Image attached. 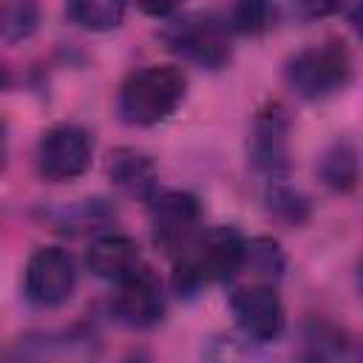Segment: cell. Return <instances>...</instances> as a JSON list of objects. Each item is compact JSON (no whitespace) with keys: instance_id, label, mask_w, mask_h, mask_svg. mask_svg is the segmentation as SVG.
<instances>
[{"instance_id":"cell-1","label":"cell","mask_w":363,"mask_h":363,"mask_svg":"<svg viewBox=\"0 0 363 363\" xmlns=\"http://www.w3.org/2000/svg\"><path fill=\"white\" fill-rule=\"evenodd\" d=\"M244 244L247 238L235 227H210L176 255L173 289L179 295H193L204 284L233 278L244 267Z\"/></svg>"},{"instance_id":"cell-2","label":"cell","mask_w":363,"mask_h":363,"mask_svg":"<svg viewBox=\"0 0 363 363\" xmlns=\"http://www.w3.org/2000/svg\"><path fill=\"white\" fill-rule=\"evenodd\" d=\"M187 94V74L179 65H145L133 71L116 96V111L128 125L147 128L167 119Z\"/></svg>"},{"instance_id":"cell-3","label":"cell","mask_w":363,"mask_h":363,"mask_svg":"<svg viewBox=\"0 0 363 363\" xmlns=\"http://www.w3.org/2000/svg\"><path fill=\"white\" fill-rule=\"evenodd\" d=\"M352 71H354V62L349 48L337 40H329V43L298 51L286 62L284 77H286V85L301 99H323L343 91L352 79Z\"/></svg>"},{"instance_id":"cell-4","label":"cell","mask_w":363,"mask_h":363,"mask_svg":"<svg viewBox=\"0 0 363 363\" xmlns=\"http://www.w3.org/2000/svg\"><path fill=\"white\" fill-rule=\"evenodd\" d=\"M94 159V142L91 136L77 125H54L48 128L34 150L37 173L45 182L62 184L79 179Z\"/></svg>"},{"instance_id":"cell-5","label":"cell","mask_w":363,"mask_h":363,"mask_svg":"<svg viewBox=\"0 0 363 363\" xmlns=\"http://www.w3.org/2000/svg\"><path fill=\"white\" fill-rule=\"evenodd\" d=\"M201 207L187 190H164L150 199V230L153 241L167 255H182L199 233Z\"/></svg>"},{"instance_id":"cell-6","label":"cell","mask_w":363,"mask_h":363,"mask_svg":"<svg viewBox=\"0 0 363 363\" xmlns=\"http://www.w3.org/2000/svg\"><path fill=\"white\" fill-rule=\"evenodd\" d=\"M77 286V267L68 250L40 247L31 252L23 272V295L28 303L51 309L71 298Z\"/></svg>"},{"instance_id":"cell-7","label":"cell","mask_w":363,"mask_h":363,"mask_svg":"<svg viewBox=\"0 0 363 363\" xmlns=\"http://www.w3.org/2000/svg\"><path fill=\"white\" fill-rule=\"evenodd\" d=\"M111 315L125 329H150L164 315V289L153 269L139 267L133 275L116 284L111 298Z\"/></svg>"},{"instance_id":"cell-8","label":"cell","mask_w":363,"mask_h":363,"mask_svg":"<svg viewBox=\"0 0 363 363\" xmlns=\"http://www.w3.org/2000/svg\"><path fill=\"white\" fill-rule=\"evenodd\" d=\"M167 43L176 54H182L184 60H190L196 65H204V68H224L233 57L227 23L216 20L210 14L182 20L167 34Z\"/></svg>"},{"instance_id":"cell-9","label":"cell","mask_w":363,"mask_h":363,"mask_svg":"<svg viewBox=\"0 0 363 363\" xmlns=\"http://www.w3.org/2000/svg\"><path fill=\"white\" fill-rule=\"evenodd\" d=\"M230 312L235 326L252 340H275L286 326L284 303L267 281L238 286L230 295Z\"/></svg>"},{"instance_id":"cell-10","label":"cell","mask_w":363,"mask_h":363,"mask_svg":"<svg viewBox=\"0 0 363 363\" xmlns=\"http://www.w3.org/2000/svg\"><path fill=\"white\" fill-rule=\"evenodd\" d=\"M289 122L281 108H267L255 116L250 133V159L258 170L278 176L289 167V147H286Z\"/></svg>"},{"instance_id":"cell-11","label":"cell","mask_w":363,"mask_h":363,"mask_svg":"<svg viewBox=\"0 0 363 363\" xmlns=\"http://www.w3.org/2000/svg\"><path fill=\"white\" fill-rule=\"evenodd\" d=\"M85 264L88 269L102 278V281H125L128 275H133L142 264V252H139V244L130 238V235H122V233H105L99 238H94L88 244V252H85Z\"/></svg>"},{"instance_id":"cell-12","label":"cell","mask_w":363,"mask_h":363,"mask_svg":"<svg viewBox=\"0 0 363 363\" xmlns=\"http://www.w3.org/2000/svg\"><path fill=\"white\" fill-rule=\"evenodd\" d=\"M108 179L125 196L145 199V201H150L156 196V184H159V173H156L153 159L136 147H119L111 153Z\"/></svg>"},{"instance_id":"cell-13","label":"cell","mask_w":363,"mask_h":363,"mask_svg":"<svg viewBox=\"0 0 363 363\" xmlns=\"http://www.w3.org/2000/svg\"><path fill=\"white\" fill-rule=\"evenodd\" d=\"M315 173L320 179V184L332 193H349L357 187L360 182V159H357V150L337 139L332 145H326L318 156V164H315Z\"/></svg>"},{"instance_id":"cell-14","label":"cell","mask_w":363,"mask_h":363,"mask_svg":"<svg viewBox=\"0 0 363 363\" xmlns=\"http://www.w3.org/2000/svg\"><path fill=\"white\" fill-rule=\"evenodd\" d=\"M68 17L88 31H111L125 20L128 0H68Z\"/></svg>"},{"instance_id":"cell-15","label":"cell","mask_w":363,"mask_h":363,"mask_svg":"<svg viewBox=\"0 0 363 363\" xmlns=\"http://www.w3.org/2000/svg\"><path fill=\"white\" fill-rule=\"evenodd\" d=\"M224 23L230 31L258 37L275 26V3L272 0H233Z\"/></svg>"},{"instance_id":"cell-16","label":"cell","mask_w":363,"mask_h":363,"mask_svg":"<svg viewBox=\"0 0 363 363\" xmlns=\"http://www.w3.org/2000/svg\"><path fill=\"white\" fill-rule=\"evenodd\" d=\"M244 267H247L255 278L272 284V281H278V278L284 275V269H286V255H284V250H281V244H278L275 238L258 235V238H250V241L244 244Z\"/></svg>"},{"instance_id":"cell-17","label":"cell","mask_w":363,"mask_h":363,"mask_svg":"<svg viewBox=\"0 0 363 363\" xmlns=\"http://www.w3.org/2000/svg\"><path fill=\"white\" fill-rule=\"evenodd\" d=\"M264 207L275 221L286 227H301L309 218V199L286 184H269L264 193Z\"/></svg>"},{"instance_id":"cell-18","label":"cell","mask_w":363,"mask_h":363,"mask_svg":"<svg viewBox=\"0 0 363 363\" xmlns=\"http://www.w3.org/2000/svg\"><path fill=\"white\" fill-rule=\"evenodd\" d=\"M37 28V9L28 0H9L3 6V37L6 43H17L31 37Z\"/></svg>"},{"instance_id":"cell-19","label":"cell","mask_w":363,"mask_h":363,"mask_svg":"<svg viewBox=\"0 0 363 363\" xmlns=\"http://www.w3.org/2000/svg\"><path fill=\"white\" fill-rule=\"evenodd\" d=\"M343 3H346V0H298L301 11H303L306 17H312V20H323V17L337 14V11L343 9Z\"/></svg>"},{"instance_id":"cell-20","label":"cell","mask_w":363,"mask_h":363,"mask_svg":"<svg viewBox=\"0 0 363 363\" xmlns=\"http://www.w3.org/2000/svg\"><path fill=\"white\" fill-rule=\"evenodd\" d=\"M184 0H136V6L150 17H167L173 14Z\"/></svg>"},{"instance_id":"cell-21","label":"cell","mask_w":363,"mask_h":363,"mask_svg":"<svg viewBox=\"0 0 363 363\" xmlns=\"http://www.w3.org/2000/svg\"><path fill=\"white\" fill-rule=\"evenodd\" d=\"M352 26L357 28V34H360V40H363V3L354 9V14H352Z\"/></svg>"},{"instance_id":"cell-22","label":"cell","mask_w":363,"mask_h":363,"mask_svg":"<svg viewBox=\"0 0 363 363\" xmlns=\"http://www.w3.org/2000/svg\"><path fill=\"white\" fill-rule=\"evenodd\" d=\"M354 278H357V289H360V295H363V258L357 261V272H354Z\"/></svg>"}]
</instances>
